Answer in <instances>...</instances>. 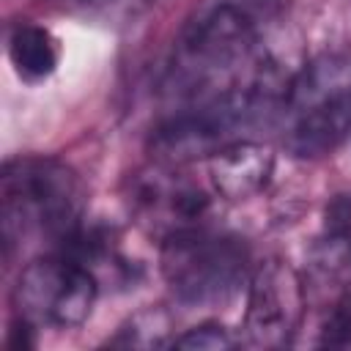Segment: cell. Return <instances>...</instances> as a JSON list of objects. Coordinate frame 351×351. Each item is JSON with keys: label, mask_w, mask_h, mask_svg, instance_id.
I'll return each mask as SVG.
<instances>
[{"label": "cell", "mask_w": 351, "mask_h": 351, "mask_svg": "<svg viewBox=\"0 0 351 351\" xmlns=\"http://www.w3.org/2000/svg\"><path fill=\"white\" fill-rule=\"evenodd\" d=\"M263 60L255 14L222 0L206 8L178 38L165 90L176 104L219 96L250 82Z\"/></svg>", "instance_id": "cell-1"}, {"label": "cell", "mask_w": 351, "mask_h": 351, "mask_svg": "<svg viewBox=\"0 0 351 351\" xmlns=\"http://www.w3.org/2000/svg\"><path fill=\"white\" fill-rule=\"evenodd\" d=\"M3 241L44 239L58 250L77 233L85 211L80 176L52 156H14L0 176Z\"/></svg>", "instance_id": "cell-2"}, {"label": "cell", "mask_w": 351, "mask_h": 351, "mask_svg": "<svg viewBox=\"0 0 351 351\" xmlns=\"http://www.w3.org/2000/svg\"><path fill=\"white\" fill-rule=\"evenodd\" d=\"M280 115L293 156L332 154L351 132V55L326 52L293 71Z\"/></svg>", "instance_id": "cell-3"}, {"label": "cell", "mask_w": 351, "mask_h": 351, "mask_svg": "<svg viewBox=\"0 0 351 351\" xmlns=\"http://www.w3.org/2000/svg\"><path fill=\"white\" fill-rule=\"evenodd\" d=\"M162 277L170 293L189 307L225 304L250 274V250L241 239L206 225L162 241Z\"/></svg>", "instance_id": "cell-4"}, {"label": "cell", "mask_w": 351, "mask_h": 351, "mask_svg": "<svg viewBox=\"0 0 351 351\" xmlns=\"http://www.w3.org/2000/svg\"><path fill=\"white\" fill-rule=\"evenodd\" d=\"M99 293L96 277L69 252L30 261L14 285L16 315L33 326L71 329L88 321Z\"/></svg>", "instance_id": "cell-5"}, {"label": "cell", "mask_w": 351, "mask_h": 351, "mask_svg": "<svg viewBox=\"0 0 351 351\" xmlns=\"http://www.w3.org/2000/svg\"><path fill=\"white\" fill-rule=\"evenodd\" d=\"M307 293L299 271L282 258H266L250 274L244 340L255 348H282L302 326Z\"/></svg>", "instance_id": "cell-6"}, {"label": "cell", "mask_w": 351, "mask_h": 351, "mask_svg": "<svg viewBox=\"0 0 351 351\" xmlns=\"http://www.w3.org/2000/svg\"><path fill=\"white\" fill-rule=\"evenodd\" d=\"M126 203L132 217L162 241L176 233L200 228L208 214L206 192L186 176H178L173 165L165 162L129 178Z\"/></svg>", "instance_id": "cell-7"}, {"label": "cell", "mask_w": 351, "mask_h": 351, "mask_svg": "<svg viewBox=\"0 0 351 351\" xmlns=\"http://www.w3.org/2000/svg\"><path fill=\"white\" fill-rule=\"evenodd\" d=\"M274 173V154L255 140H233L208 156V181L222 200L239 203L261 195Z\"/></svg>", "instance_id": "cell-8"}, {"label": "cell", "mask_w": 351, "mask_h": 351, "mask_svg": "<svg viewBox=\"0 0 351 351\" xmlns=\"http://www.w3.org/2000/svg\"><path fill=\"white\" fill-rule=\"evenodd\" d=\"M8 60L19 80L41 82L58 69L60 60L58 38L41 25L19 22L8 33Z\"/></svg>", "instance_id": "cell-9"}, {"label": "cell", "mask_w": 351, "mask_h": 351, "mask_svg": "<svg viewBox=\"0 0 351 351\" xmlns=\"http://www.w3.org/2000/svg\"><path fill=\"white\" fill-rule=\"evenodd\" d=\"M170 332H173V321L167 310L143 307L118 329V335L110 343L123 348H159V346H173Z\"/></svg>", "instance_id": "cell-10"}, {"label": "cell", "mask_w": 351, "mask_h": 351, "mask_svg": "<svg viewBox=\"0 0 351 351\" xmlns=\"http://www.w3.org/2000/svg\"><path fill=\"white\" fill-rule=\"evenodd\" d=\"M233 346H236V340L230 337V332L214 321L197 324V326L186 329L184 335L173 337V348H184V351H225Z\"/></svg>", "instance_id": "cell-11"}, {"label": "cell", "mask_w": 351, "mask_h": 351, "mask_svg": "<svg viewBox=\"0 0 351 351\" xmlns=\"http://www.w3.org/2000/svg\"><path fill=\"white\" fill-rule=\"evenodd\" d=\"M321 346H351V285L332 302L321 324Z\"/></svg>", "instance_id": "cell-12"}, {"label": "cell", "mask_w": 351, "mask_h": 351, "mask_svg": "<svg viewBox=\"0 0 351 351\" xmlns=\"http://www.w3.org/2000/svg\"><path fill=\"white\" fill-rule=\"evenodd\" d=\"M52 3L71 11H82V14H115L129 8L134 0H52Z\"/></svg>", "instance_id": "cell-13"}]
</instances>
